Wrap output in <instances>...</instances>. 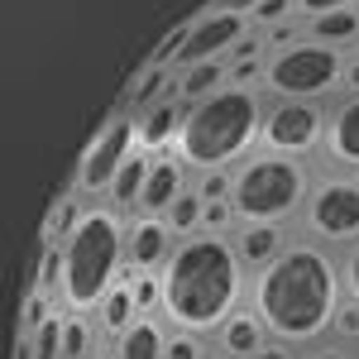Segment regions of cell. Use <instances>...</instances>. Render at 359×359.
I'll list each match as a JSON object with an SVG mask.
<instances>
[{"mask_svg":"<svg viewBox=\"0 0 359 359\" xmlns=\"http://www.w3.org/2000/svg\"><path fill=\"white\" fill-rule=\"evenodd\" d=\"M345 302L340 259L316 240H292L273 264L254 269L249 306L264 316V326L283 345H316L335 326V311Z\"/></svg>","mask_w":359,"mask_h":359,"instance_id":"obj_1","label":"cell"},{"mask_svg":"<svg viewBox=\"0 0 359 359\" xmlns=\"http://www.w3.org/2000/svg\"><path fill=\"white\" fill-rule=\"evenodd\" d=\"M245 302V259L235 240L196 230L177 240L163 269V321L172 331L216 335Z\"/></svg>","mask_w":359,"mask_h":359,"instance_id":"obj_2","label":"cell"},{"mask_svg":"<svg viewBox=\"0 0 359 359\" xmlns=\"http://www.w3.org/2000/svg\"><path fill=\"white\" fill-rule=\"evenodd\" d=\"M264 96L245 82H225L216 96L187 106L182 115V135H177V158L192 168V172H221L235 168L249 149L264 135Z\"/></svg>","mask_w":359,"mask_h":359,"instance_id":"obj_3","label":"cell"},{"mask_svg":"<svg viewBox=\"0 0 359 359\" xmlns=\"http://www.w3.org/2000/svg\"><path fill=\"white\" fill-rule=\"evenodd\" d=\"M125 240H130V221H120V211H111V206H91L77 221V230L62 240L57 302L67 311H96L101 297L120 283Z\"/></svg>","mask_w":359,"mask_h":359,"instance_id":"obj_4","label":"cell"},{"mask_svg":"<svg viewBox=\"0 0 359 359\" xmlns=\"http://www.w3.org/2000/svg\"><path fill=\"white\" fill-rule=\"evenodd\" d=\"M306 196H311V177L302 158L259 154L235 168L230 201H235L240 225H287L292 216H302Z\"/></svg>","mask_w":359,"mask_h":359,"instance_id":"obj_5","label":"cell"},{"mask_svg":"<svg viewBox=\"0 0 359 359\" xmlns=\"http://www.w3.org/2000/svg\"><path fill=\"white\" fill-rule=\"evenodd\" d=\"M345 86V57L340 48L321 39H292L278 43L264 62V91L273 101H326L331 91Z\"/></svg>","mask_w":359,"mask_h":359,"instance_id":"obj_6","label":"cell"},{"mask_svg":"<svg viewBox=\"0 0 359 359\" xmlns=\"http://www.w3.org/2000/svg\"><path fill=\"white\" fill-rule=\"evenodd\" d=\"M306 240L326 249H350L359 240V172H335V177H316L311 196L302 206Z\"/></svg>","mask_w":359,"mask_h":359,"instance_id":"obj_7","label":"cell"},{"mask_svg":"<svg viewBox=\"0 0 359 359\" xmlns=\"http://www.w3.org/2000/svg\"><path fill=\"white\" fill-rule=\"evenodd\" d=\"M139 149V115H111L106 130L86 144L82 163H77V192L96 196V192H111L115 172L125 168V158Z\"/></svg>","mask_w":359,"mask_h":359,"instance_id":"obj_8","label":"cell"},{"mask_svg":"<svg viewBox=\"0 0 359 359\" xmlns=\"http://www.w3.org/2000/svg\"><path fill=\"white\" fill-rule=\"evenodd\" d=\"M326 144V111L316 101H273L264 115V135L259 149L264 154H287V158H302L311 149Z\"/></svg>","mask_w":359,"mask_h":359,"instance_id":"obj_9","label":"cell"},{"mask_svg":"<svg viewBox=\"0 0 359 359\" xmlns=\"http://www.w3.org/2000/svg\"><path fill=\"white\" fill-rule=\"evenodd\" d=\"M254 20L245 10H230V5H211L201 10L192 25H187V39L172 57V67H196V62H216V57H230V48L245 39Z\"/></svg>","mask_w":359,"mask_h":359,"instance_id":"obj_10","label":"cell"},{"mask_svg":"<svg viewBox=\"0 0 359 359\" xmlns=\"http://www.w3.org/2000/svg\"><path fill=\"white\" fill-rule=\"evenodd\" d=\"M172 230L163 216H135L130 221V240H125V264L130 269H149V273H163L168 259H172Z\"/></svg>","mask_w":359,"mask_h":359,"instance_id":"obj_11","label":"cell"},{"mask_svg":"<svg viewBox=\"0 0 359 359\" xmlns=\"http://www.w3.org/2000/svg\"><path fill=\"white\" fill-rule=\"evenodd\" d=\"M187 192V163L177 154H154V168H149V182H144V196H139V216H168V206Z\"/></svg>","mask_w":359,"mask_h":359,"instance_id":"obj_12","label":"cell"},{"mask_svg":"<svg viewBox=\"0 0 359 359\" xmlns=\"http://www.w3.org/2000/svg\"><path fill=\"white\" fill-rule=\"evenodd\" d=\"M326 158L345 172H359V96H345L335 101L331 115H326Z\"/></svg>","mask_w":359,"mask_h":359,"instance_id":"obj_13","label":"cell"},{"mask_svg":"<svg viewBox=\"0 0 359 359\" xmlns=\"http://www.w3.org/2000/svg\"><path fill=\"white\" fill-rule=\"evenodd\" d=\"M216 345H221V355H230V359H254L264 345H273V335H269L264 316H259L254 306H240L221 331H216Z\"/></svg>","mask_w":359,"mask_h":359,"instance_id":"obj_14","label":"cell"},{"mask_svg":"<svg viewBox=\"0 0 359 359\" xmlns=\"http://www.w3.org/2000/svg\"><path fill=\"white\" fill-rule=\"evenodd\" d=\"M182 101L177 96H163L158 106H149V111L139 115V149L144 154H168V149H177V135H182Z\"/></svg>","mask_w":359,"mask_h":359,"instance_id":"obj_15","label":"cell"},{"mask_svg":"<svg viewBox=\"0 0 359 359\" xmlns=\"http://www.w3.org/2000/svg\"><path fill=\"white\" fill-rule=\"evenodd\" d=\"M235 249H240L245 269H264L287 249V235H283V225H235Z\"/></svg>","mask_w":359,"mask_h":359,"instance_id":"obj_16","label":"cell"},{"mask_svg":"<svg viewBox=\"0 0 359 359\" xmlns=\"http://www.w3.org/2000/svg\"><path fill=\"white\" fill-rule=\"evenodd\" d=\"M168 340H172V335L163 331V321L139 316L135 326L115 340V359H168Z\"/></svg>","mask_w":359,"mask_h":359,"instance_id":"obj_17","label":"cell"},{"mask_svg":"<svg viewBox=\"0 0 359 359\" xmlns=\"http://www.w3.org/2000/svg\"><path fill=\"white\" fill-rule=\"evenodd\" d=\"M225 82H230V62H225V57H216V62H196V67H182V72H177V101H182V106H196V101L216 96Z\"/></svg>","mask_w":359,"mask_h":359,"instance_id":"obj_18","label":"cell"},{"mask_svg":"<svg viewBox=\"0 0 359 359\" xmlns=\"http://www.w3.org/2000/svg\"><path fill=\"white\" fill-rule=\"evenodd\" d=\"M139 316H144V311H139L130 283H115L111 292L101 297V306H96V326H101V335H111V340H120V335L130 331Z\"/></svg>","mask_w":359,"mask_h":359,"instance_id":"obj_19","label":"cell"},{"mask_svg":"<svg viewBox=\"0 0 359 359\" xmlns=\"http://www.w3.org/2000/svg\"><path fill=\"white\" fill-rule=\"evenodd\" d=\"M306 39H321V43H331V48H359V5L306 20Z\"/></svg>","mask_w":359,"mask_h":359,"instance_id":"obj_20","label":"cell"},{"mask_svg":"<svg viewBox=\"0 0 359 359\" xmlns=\"http://www.w3.org/2000/svg\"><path fill=\"white\" fill-rule=\"evenodd\" d=\"M149 168H154V154H144V149H135L130 158H125V168L115 172L111 182V201L115 206H139V196H144V182H149Z\"/></svg>","mask_w":359,"mask_h":359,"instance_id":"obj_21","label":"cell"},{"mask_svg":"<svg viewBox=\"0 0 359 359\" xmlns=\"http://www.w3.org/2000/svg\"><path fill=\"white\" fill-rule=\"evenodd\" d=\"M96 331L101 326H91V311H62V359H91Z\"/></svg>","mask_w":359,"mask_h":359,"instance_id":"obj_22","label":"cell"},{"mask_svg":"<svg viewBox=\"0 0 359 359\" xmlns=\"http://www.w3.org/2000/svg\"><path fill=\"white\" fill-rule=\"evenodd\" d=\"M201 216H206V196L196 192V187H187V192L168 206L163 221H168V230H172L177 240H187V235H196V230H201Z\"/></svg>","mask_w":359,"mask_h":359,"instance_id":"obj_23","label":"cell"},{"mask_svg":"<svg viewBox=\"0 0 359 359\" xmlns=\"http://www.w3.org/2000/svg\"><path fill=\"white\" fill-rule=\"evenodd\" d=\"M130 292L144 316L163 311V273H149V269H130Z\"/></svg>","mask_w":359,"mask_h":359,"instance_id":"obj_24","label":"cell"},{"mask_svg":"<svg viewBox=\"0 0 359 359\" xmlns=\"http://www.w3.org/2000/svg\"><path fill=\"white\" fill-rule=\"evenodd\" d=\"M82 216H86V211L72 201V196H67V201H57L53 211H48V221H43V245H62V240L77 230V221H82Z\"/></svg>","mask_w":359,"mask_h":359,"instance_id":"obj_25","label":"cell"},{"mask_svg":"<svg viewBox=\"0 0 359 359\" xmlns=\"http://www.w3.org/2000/svg\"><path fill=\"white\" fill-rule=\"evenodd\" d=\"M297 15H302L297 0H254V10H249L254 29H278V25H287V20H297Z\"/></svg>","mask_w":359,"mask_h":359,"instance_id":"obj_26","label":"cell"},{"mask_svg":"<svg viewBox=\"0 0 359 359\" xmlns=\"http://www.w3.org/2000/svg\"><path fill=\"white\" fill-rule=\"evenodd\" d=\"M331 335L340 340V345H359V302H355V297H345V302H340Z\"/></svg>","mask_w":359,"mask_h":359,"instance_id":"obj_27","label":"cell"},{"mask_svg":"<svg viewBox=\"0 0 359 359\" xmlns=\"http://www.w3.org/2000/svg\"><path fill=\"white\" fill-rule=\"evenodd\" d=\"M230 187H235V172H230V168H221V172H196V192L206 196V201L230 196Z\"/></svg>","mask_w":359,"mask_h":359,"instance_id":"obj_28","label":"cell"},{"mask_svg":"<svg viewBox=\"0 0 359 359\" xmlns=\"http://www.w3.org/2000/svg\"><path fill=\"white\" fill-rule=\"evenodd\" d=\"M168 359H206V345H201V335H192V331H172V340H168Z\"/></svg>","mask_w":359,"mask_h":359,"instance_id":"obj_29","label":"cell"},{"mask_svg":"<svg viewBox=\"0 0 359 359\" xmlns=\"http://www.w3.org/2000/svg\"><path fill=\"white\" fill-rule=\"evenodd\" d=\"M340 273H345V297H355V302H359V240L345 249V259H340Z\"/></svg>","mask_w":359,"mask_h":359,"instance_id":"obj_30","label":"cell"},{"mask_svg":"<svg viewBox=\"0 0 359 359\" xmlns=\"http://www.w3.org/2000/svg\"><path fill=\"white\" fill-rule=\"evenodd\" d=\"M359 0H297V10H302V20H316V15H331V10H350Z\"/></svg>","mask_w":359,"mask_h":359,"instance_id":"obj_31","label":"cell"},{"mask_svg":"<svg viewBox=\"0 0 359 359\" xmlns=\"http://www.w3.org/2000/svg\"><path fill=\"white\" fill-rule=\"evenodd\" d=\"M302 359H359V355L350 350V345H311Z\"/></svg>","mask_w":359,"mask_h":359,"instance_id":"obj_32","label":"cell"},{"mask_svg":"<svg viewBox=\"0 0 359 359\" xmlns=\"http://www.w3.org/2000/svg\"><path fill=\"white\" fill-rule=\"evenodd\" d=\"M345 91H350V96H359V53L345 57Z\"/></svg>","mask_w":359,"mask_h":359,"instance_id":"obj_33","label":"cell"},{"mask_svg":"<svg viewBox=\"0 0 359 359\" xmlns=\"http://www.w3.org/2000/svg\"><path fill=\"white\" fill-rule=\"evenodd\" d=\"M254 359H302V355H292V345H283V340H273V345H264Z\"/></svg>","mask_w":359,"mask_h":359,"instance_id":"obj_34","label":"cell"},{"mask_svg":"<svg viewBox=\"0 0 359 359\" xmlns=\"http://www.w3.org/2000/svg\"><path fill=\"white\" fill-rule=\"evenodd\" d=\"M216 359H230V355H216Z\"/></svg>","mask_w":359,"mask_h":359,"instance_id":"obj_35","label":"cell"},{"mask_svg":"<svg viewBox=\"0 0 359 359\" xmlns=\"http://www.w3.org/2000/svg\"><path fill=\"white\" fill-rule=\"evenodd\" d=\"M355 53H359V48H355Z\"/></svg>","mask_w":359,"mask_h":359,"instance_id":"obj_36","label":"cell"}]
</instances>
